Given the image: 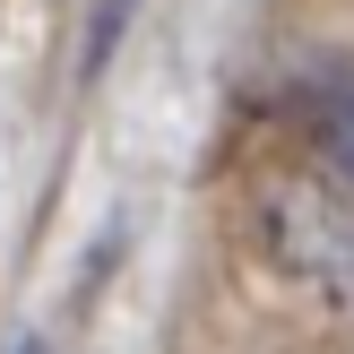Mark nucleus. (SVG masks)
I'll return each mask as SVG.
<instances>
[{"mask_svg": "<svg viewBox=\"0 0 354 354\" xmlns=\"http://www.w3.org/2000/svg\"><path fill=\"white\" fill-rule=\"evenodd\" d=\"M259 251L294 277V286L354 303V173L337 156H311L294 173L259 182Z\"/></svg>", "mask_w": 354, "mask_h": 354, "instance_id": "1", "label": "nucleus"}, {"mask_svg": "<svg viewBox=\"0 0 354 354\" xmlns=\"http://www.w3.org/2000/svg\"><path fill=\"white\" fill-rule=\"evenodd\" d=\"M311 130H320V156H337V165L354 173V78L311 104Z\"/></svg>", "mask_w": 354, "mask_h": 354, "instance_id": "2", "label": "nucleus"}, {"mask_svg": "<svg viewBox=\"0 0 354 354\" xmlns=\"http://www.w3.org/2000/svg\"><path fill=\"white\" fill-rule=\"evenodd\" d=\"M130 9H138V0H104V9H95V35H86V69H95L104 52H113L121 35H130Z\"/></svg>", "mask_w": 354, "mask_h": 354, "instance_id": "3", "label": "nucleus"}]
</instances>
